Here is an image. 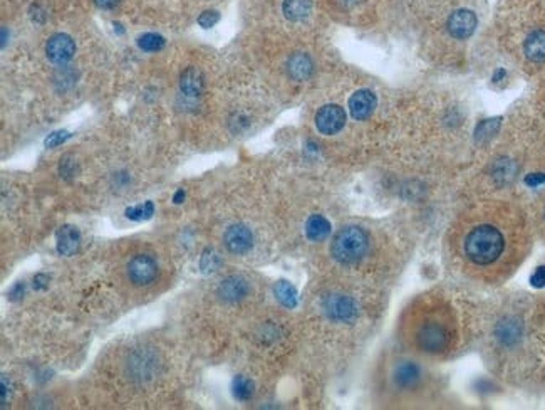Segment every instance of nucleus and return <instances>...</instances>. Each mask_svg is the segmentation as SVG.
Returning <instances> with one entry per match:
<instances>
[{
  "mask_svg": "<svg viewBox=\"0 0 545 410\" xmlns=\"http://www.w3.org/2000/svg\"><path fill=\"white\" fill-rule=\"evenodd\" d=\"M76 53V44L67 34H54L45 45V54L54 64H66Z\"/></svg>",
  "mask_w": 545,
  "mask_h": 410,
  "instance_id": "9d476101",
  "label": "nucleus"
},
{
  "mask_svg": "<svg viewBox=\"0 0 545 410\" xmlns=\"http://www.w3.org/2000/svg\"><path fill=\"white\" fill-rule=\"evenodd\" d=\"M498 340L503 343H512L520 336V326L514 320H505L497 328Z\"/></svg>",
  "mask_w": 545,
  "mask_h": 410,
  "instance_id": "4be33fe9",
  "label": "nucleus"
},
{
  "mask_svg": "<svg viewBox=\"0 0 545 410\" xmlns=\"http://www.w3.org/2000/svg\"><path fill=\"white\" fill-rule=\"evenodd\" d=\"M411 335H413L411 338H413L414 347L419 352L441 355L451 348V343L455 340L453 321L448 315L446 308L433 306L429 310L424 308V311L418 315L417 321L413 320Z\"/></svg>",
  "mask_w": 545,
  "mask_h": 410,
  "instance_id": "f03ea898",
  "label": "nucleus"
},
{
  "mask_svg": "<svg viewBox=\"0 0 545 410\" xmlns=\"http://www.w3.org/2000/svg\"><path fill=\"white\" fill-rule=\"evenodd\" d=\"M369 249L368 232L358 225L341 229L332 239L331 256L339 264H356L366 256Z\"/></svg>",
  "mask_w": 545,
  "mask_h": 410,
  "instance_id": "7ed1b4c3",
  "label": "nucleus"
},
{
  "mask_svg": "<svg viewBox=\"0 0 545 410\" xmlns=\"http://www.w3.org/2000/svg\"><path fill=\"white\" fill-rule=\"evenodd\" d=\"M126 273L135 286H148L158 276V264L151 256L138 254L128 262Z\"/></svg>",
  "mask_w": 545,
  "mask_h": 410,
  "instance_id": "423d86ee",
  "label": "nucleus"
},
{
  "mask_svg": "<svg viewBox=\"0 0 545 410\" xmlns=\"http://www.w3.org/2000/svg\"><path fill=\"white\" fill-rule=\"evenodd\" d=\"M477 27V16L468 9H460L448 17L446 29L455 39H466L475 32Z\"/></svg>",
  "mask_w": 545,
  "mask_h": 410,
  "instance_id": "1a4fd4ad",
  "label": "nucleus"
},
{
  "mask_svg": "<svg viewBox=\"0 0 545 410\" xmlns=\"http://www.w3.org/2000/svg\"><path fill=\"white\" fill-rule=\"evenodd\" d=\"M282 11L289 21H302L311 14V0H284Z\"/></svg>",
  "mask_w": 545,
  "mask_h": 410,
  "instance_id": "6ab92c4d",
  "label": "nucleus"
},
{
  "mask_svg": "<svg viewBox=\"0 0 545 410\" xmlns=\"http://www.w3.org/2000/svg\"><path fill=\"white\" fill-rule=\"evenodd\" d=\"M203 87H205V77H203L202 71L197 68H188L185 69L183 75L180 76V90L185 96H200Z\"/></svg>",
  "mask_w": 545,
  "mask_h": 410,
  "instance_id": "4468645a",
  "label": "nucleus"
},
{
  "mask_svg": "<svg viewBox=\"0 0 545 410\" xmlns=\"http://www.w3.org/2000/svg\"><path fill=\"white\" fill-rule=\"evenodd\" d=\"M232 390H233L235 399L240 400V402H247V400H251L253 395V382L251 379H247V377L238 375L235 377Z\"/></svg>",
  "mask_w": 545,
  "mask_h": 410,
  "instance_id": "412c9836",
  "label": "nucleus"
},
{
  "mask_svg": "<svg viewBox=\"0 0 545 410\" xmlns=\"http://www.w3.org/2000/svg\"><path fill=\"white\" fill-rule=\"evenodd\" d=\"M220 262V256L216 254L214 249H205L200 259V267L203 273H214V271L219 269Z\"/></svg>",
  "mask_w": 545,
  "mask_h": 410,
  "instance_id": "393cba45",
  "label": "nucleus"
},
{
  "mask_svg": "<svg viewBox=\"0 0 545 410\" xmlns=\"http://www.w3.org/2000/svg\"><path fill=\"white\" fill-rule=\"evenodd\" d=\"M419 379H422V370H419L417 363L403 362L396 367L395 382L401 389H411V387L418 384Z\"/></svg>",
  "mask_w": 545,
  "mask_h": 410,
  "instance_id": "2eb2a0df",
  "label": "nucleus"
},
{
  "mask_svg": "<svg viewBox=\"0 0 545 410\" xmlns=\"http://www.w3.org/2000/svg\"><path fill=\"white\" fill-rule=\"evenodd\" d=\"M251 291V284H248L247 278L240 274H232L229 278H225L216 288V294L220 299L227 303H237L242 301Z\"/></svg>",
  "mask_w": 545,
  "mask_h": 410,
  "instance_id": "9b49d317",
  "label": "nucleus"
},
{
  "mask_svg": "<svg viewBox=\"0 0 545 410\" xmlns=\"http://www.w3.org/2000/svg\"><path fill=\"white\" fill-rule=\"evenodd\" d=\"M67 138H69L67 131H54L53 135H49L48 140H45V146H48V149H54V146L64 144Z\"/></svg>",
  "mask_w": 545,
  "mask_h": 410,
  "instance_id": "cd10ccee",
  "label": "nucleus"
},
{
  "mask_svg": "<svg viewBox=\"0 0 545 410\" xmlns=\"http://www.w3.org/2000/svg\"><path fill=\"white\" fill-rule=\"evenodd\" d=\"M503 76H505V71H503V69H500V71H497V72H495V76H493V81L502 80Z\"/></svg>",
  "mask_w": 545,
  "mask_h": 410,
  "instance_id": "c9c22d12",
  "label": "nucleus"
},
{
  "mask_svg": "<svg viewBox=\"0 0 545 410\" xmlns=\"http://www.w3.org/2000/svg\"><path fill=\"white\" fill-rule=\"evenodd\" d=\"M530 283H532V286L535 288H544L545 286V266L539 267L537 271L532 274V278H530Z\"/></svg>",
  "mask_w": 545,
  "mask_h": 410,
  "instance_id": "c85d7f7f",
  "label": "nucleus"
},
{
  "mask_svg": "<svg viewBox=\"0 0 545 410\" xmlns=\"http://www.w3.org/2000/svg\"><path fill=\"white\" fill-rule=\"evenodd\" d=\"M9 395H11V385L7 387V377H4L2 379V404L6 405Z\"/></svg>",
  "mask_w": 545,
  "mask_h": 410,
  "instance_id": "72a5a7b5",
  "label": "nucleus"
},
{
  "mask_svg": "<svg viewBox=\"0 0 545 410\" xmlns=\"http://www.w3.org/2000/svg\"><path fill=\"white\" fill-rule=\"evenodd\" d=\"M324 313L337 323H351L358 318V305L351 296L341 293L327 294L322 301Z\"/></svg>",
  "mask_w": 545,
  "mask_h": 410,
  "instance_id": "39448f33",
  "label": "nucleus"
},
{
  "mask_svg": "<svg viewBox=\"0 0 545 410\" xmlns=\"http://www.w3.org/2000/svg\"><path fill=\"white\" fill-rule=\"evenodd\" d=\"M158 355H156L153 350L148 348L135 350V352L129 355L126 362L128 375L136 382L151 380L156 373H158Z\"/></svg>",
  "mask_w": 545,
  "mask_h": 410,
  "instance_id": "20e7f679",
  "label": "nucleus"
},
{
  "mask_svg": "<svg viewBox=\"0 0 545 410\" xmlns=\"http://www.w3.org/2000/svg\"><path fill=\"white\" fill-rule=\"evenodd\" d=\"M183 200H185V192L183 190H178L177 193H175L173 202H175V204H182Z\"/></svg>",
  "mask_w": 545,
  "mask_h": 410,
  "instance_id": "f704fd0d",
  "label": "nucleus"
},
{
  "mask_svg": "<svg viewBox=\"0 0 545 410\" xmlns=\"http://www.w3.org/2000/svg\"><path fill=\"white\" fill-rule=\"evenodd\" d=\"M544 217H545V212H544Z\"/></svg>",
  "mask_w": 545,
  "mask_h": 410,
  "instance_id": "e433bc0d",
  "label": "nucleus"
},
{
  "mask_svg": "<svg viewBox=\"0 0 545 410\" xmlns=\"http://www.w3.org/2000/svg\"><path fill=\"white\" fill-rule=\"evenodd\" d=\"M346 113L341 106L326 104L316 114V126L322 135H336L344 128Z\"/></svg>",
  "mask_w": 545,
  "mask_h": 410,
  "instance_id": "0eeeda50",
  "label": "nucleus"
},
{
  "mask_svg": "<svg viewBox=\"0 0 545 410\" xmlns=\"http://www.w3.org/2000/svg\"><path fill=\"white\" fill-rule=\"evenodd\" d=\"M524 53L529 61L532 63L545 61V31H535L529 36L524 44Z\"/></svg>",
  "mask_w": 545,
  "mask_h": 410,
  "instance_id": "f3484780",
  "label": "nucleus"
},
{
  "mask_svg": "<svg viewBox=\"0 0 545 410\" xmlns=\"http://www.w3.org/2000/svg\"><path fill=\"white\" fill-rule=\"evenodd\" d=\"M124 214H126V217L131 219V220H146L155 214V205H153V202H145L143 205L129 207V209H126Z\"/></svg>",
  "mask_w": 545,
  "mask_h": 410,
  "instance_id": "b1692460",
  "label": "nucleus"
},
{
  "mask_svg": "<svg viewBox=\"0 0 545 410\" xmlns=\"http://www.w3.org/2000/svg\"><path fill=\"white\" fill-rule=\"evenodd\" d=\"M498 124H500V122L498 119H487V122H483L482 124H478V130H477V138L480 140V138H488L492 135H495V131L498 130Z\"/></svg>",
  "mask_w": 545,
  "mask_h": 410,
  "instance_id": "a878e982",
  "label": "nucleus"
},
{
  "mask_svg": "<svg viewBox=\"0 0 545 410\" xmlns=\"http://www.w3.org/2000/svg\"><path fill=\"white\" fill-rule=\"evenodd\" d=\"M138 45H140V49L146 50V53H155V50L163 49L165 38H161L160 34H153V32H150V34L141 36V38L138 39Z\"/></svg>",
  "mask_w": 545,
  "mask_h": 410,
  "instance_id": "5701e85b",
  "label": "nucleus"
},
{
  "mask_svg": "<svg viewBox=\"0 0 545 410\" xmlns=\"http://www.w3.org/2000/svg\"><path fill=\"white\" fill-rule=\"evenodd\" d=\"M219 19H220L219 12L207 11V12H203L200 17H198V24H200L202 27H205V29H210V27H214L216 22H219Z\"/></svg>",
  "mask_w": 545,
  "mask_h": 410,
  "instance_id": "bb28decb",
  "label": "nucleus"
},
{
  "mask_svg": "<svg viewBox=\"0 0 545 410\" xmlns=\"http://www.w3.org/2000/svg\"><path fill=\"white\" fill-rule=\"evenodd\" d=\"M49 283V278L45 274H37L34 278V288L35 289H44L45 286H48Z\"/></svg>",
  "mask_w": 545,
  "mask_h": 410,
  "instance_id": "2f4dec72",
  "label": "nucleus"
},
{
  "mask_svg": "<svg viewBox=\"0 0 545 410\" xmlns=\"http://www.w3.org/2000/svg\"><path fill=\"white\" fill-rule=\"evenodd\" d=\"M24 288H26L24 283H17L16 286L9 291V299H11V301H17V299H21L24 296Z\"/></svg>",
  "mask_w": 545,
  "mask_h": 410,
  "instance_id": "c756f323",
  "label": "nucleus"
},
{
  "mask_svg": "<svg viewBox=\"0 0 545 410\" xmlns=\"http://www.w3.org/2000/svg\"><path fill=\"white\" fill-rule=\"evenodd\" d=\"M275 296L284 306L287 308H294L297 305V293H295V288L292 284L287 283V281H279L274 288Z\"/></svg>",
  "mask_w": 545,
  "mask_h": 410,
  "instance_id": "aec40b11",
  "label": "nucleus"
},
{
  "mask_svg": "<svg viewBox=\"0 0 545 410\" xmlns=\"http://www.w3.org/2000/svg\"><path fill=\"white\" fill-rule=\"evenodd\" d=\"M287 72L295 81H306L312 75V61L307 54L297 53L289 58Z\"/></svg>",
  "mask_w": 545,
  "mask_h": 410,
  "instance_id": "dca6fc26",
  "label": "nucleus"
},
{
  "mask_svg": "<svg viewBox=\"0 0 545 410\" xmlns=\"http://www.w3.org/2000/svg\"><path fill=\"white\" fill-rule=\"evenodd\" d=\"M505 236L490 222L473 224L456 242L460 256L472 267H490L500 261L505 252Z\"/></svg>",
  "mask_w": 545,
  "mask_h": 410,
  "instance_id": "f257e3e1",
  "label": "nucleus"
},
{
  "mask_svg": "<svg viewBox=\"0 0 545 410\" xmlns=\"http://www.w3.org/2000/svg\"><path fill=\"white\" fill-rule=\"evenodd\" d=\"M224 244L227 247L229 252L232 254L242 256L247 254L253 246V236L251 232V229L243 224H233L225 230L224 236Z\"/></svg>",
  "mask_w": 545,
  "mask_h": 410,
  "instance_id": "6e6552de",
  "label": "nucleus"
},
{
  "mask_svg": "<svg viewBox=\"0 0 545 410\" xmlns=\"http://www.w3.org/2000/svg\"><path fill=\"white\" fill-rule=\"evenodd\" d=\"M55 249L61 256H72L79 249L81 236L79 230L72 225H62L55 234Z\"/></svg>",
  "mask_w": 545,
  "mask_h": 410,
  "instance_id": "ddd939ff",
  "label": "nucleus"
},
{
  "mask_svg": "<svg viewBox=\"0 0 545 410\" xmlns=\"http://www.w3.org/2000/svg\"><path fill=\"white\" fill-rule=\"evenodd\" d=\"M545 182V175L544 173H530L527 178H525V183L530 187H537L540 183Z\"/></svg>",
  "mask_w": 545,
  "mask_h": 410,
  "instance_id": "7c9ffc66",
  "label": "nucleus"
},
{
  "mask_svg": "<svg viewBox=\"0 0 545 410\" xmlns=\"http://www.w3.org/2000/svg\"><path fill=\"white\" fill-rule=\"evenodd\" d=\"M331 222L324 215H311L306 222V236L314 242L324 241L331 234Z\"/></svg>",
  "mask_w": 545,
  "mask_h": 410,
  "instance_id": "a211bd4d",
  "label": "nucleus"
},
{
  "mask_svg": "<svg viewBox=\"0 0 545 410\" xmlns=\"http://www.w3.org/2000/svg\"><path fill=\"white\" fill-rule=\"evenodd\" d=\"M94 4L101 9H114L119 4V0H94Z\"/></svg>",
  "mask_w": 545,
  "mask_h": 410,
  "instance_id": "473e14b6",
  "label": "nucleus"
},
{
  "mask_svg": "<svg viewBox=\"0 0 545 410\" xmlns=\"http://www.w3.org/2000/svg\"><path fill=\"white\" fill-rule=\"evenodd\" d=\"M374 108H376V96H374L373 91L359 90L351 96L349 112L351 117L358 119V122H363V119H368L371 117L374 113Z\"/></svg>",
  "mask_w": 545,
  "mask_h": 410,
  "instance_id": "f8f14e48",
  "label": "nucleus"
}]
</instances>
